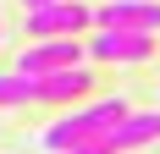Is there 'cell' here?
<instances>
[{"mask_svg": "<svg viewBox=\"0 0 160 154\" xmlns=\"http://www.w3.org/2000/svg\"><path fill=\"white\" fill-rule=\"evenodd\" d=\"M39 99V83L22 72H0V110H17V105H33Z\"/></svg>", "mask_w": 160, "mask_h": 154, "instance_id": "ba28073f", "label": "cell"}, {"mask_svg": "<svg viewBox=\"0 0 160 154\" xmlns=\"http://www.w3.org/2000/svg\"><path fill=\"white\" fill-rule=\"evenodd\" d=\"M0 39H6V28H0Z\"/></svg>", "mask_w": 160, "mask_h": 154, "instance_id": "8fae6325", "label": "cell"}, {"mask_svg": "<svg viewBox=\"0 0 160 154\" xmlns=\"http://www.w3.org/2000/svg\"><path fill=\"white\" fill-rule=\"evenodd\" d=\"M94 28H138L160 33V0H105L94 11Z\"/></svg>", "mask_w": 160, "mask_h": 154, "instance_id": "5b68a950", "label": "cell"}, {"mask_svg": "<svg viewBox=\"0 0 160 154\" xmlns=\"http://www.w3.org/2000/svg\"><path fill=\"white\" fill-rule=\"evenodd\" d=\"M94 28V11L83 0H50V6H33L22 33L28 39H78V33Z\"/></svg>", "mask_w": 160, "mask_h": 154, "instance_id": "7a4b0ae2", "label": "cell"}, {"mask_svg": "<svg viewBox=\"0 0 160 154\" xmlns=\"http://www.w3.org/2000/svg\"><path fill=\"white\" fill-rule=\"evenodd\" d=\"M155 138H160V110H127V116L105 132V143H111L116 154L144 149V143H155Z\"/></svg>", "mask_w": 160, "mask_h": 154, "instance_id": "8992f818", "label": "cell"}, {"mask_svg": "<svg viewBox=\"0 0 160 154\" xmlns=\"http://www.w3.org/2000/svg\"><path fill=\"white\" fill-rule=\"evenodd\" d=\"M66 154H116V149H111L105 138H99V143H78V149H66Z\"/></svg>", "mask_w": 160, "mask_h": 154, "instance_id": "9c48e42d", "label": "cell"}, {"mask_svg": "<svg viewBox=\"0 0 160 154\" xmlns=\"http://www.w3.org/2000/svg\"><path fill=\"white\" fill-rule=\"evenodd\" d=\"M78 61H83V44H72V39H33L22 50L17 72L22 77H50V72H61V66H78Z\"/></svg>", "mask_w": 160, "mask_h": 154, "instance_id": "277c9868", "label": "cell"}, {"mask_svg": "<svg viewBox=\"0 0 160 154\" xmlns=\"http://www.w3.org/2000/svg\"><path fill=\"white\" fill-rule=\"evenodd\" d=\"M39 83V99L44 105H72V99H83V94L94 88V77H88V66H61V72H50V77H33Z\"/></svg>", "mask_w": 160, "mask_h": 154, "instance_id": "52a82bcc", "label": "cell"}, {"mask_svg": "<svg viewBox=\"0 0 160 154\" xmlns=\"http://www.w3.org/2000/svg\"><path fill=\"white\" fill-rule=\"evenodd\" d=\"M88 61H105V66H138L155 55V33H138V28H94L88 33Z\"/></svg>", "mask_w": 160, "mask_h": 154, "instance_id": "3957f363", "label": "cell"}, {"mask_svg": "<svg viewBox=\"0 0 160 154\" xmlns=\"http://www.w3.org/2000/svg\"><path fill=\"white\" fill-rule=\"evenodd\" d=\"M22 6H28V11H33V6H50V0H22Z\"/></svg>", "mask_w": 160, "mask_h": 154, "instance_id": "30bf717a", "label": "cell"}, {"mask_svg": "<svg viewBox=\"0 0 160 154\" xmlns=\"http://www.w3.org/2000/svg\"><path fill=\"white\" fill-rule=\"evenodd\" d=\"M122 116H127V99H94V105L72 110V116H61V121H50L44 132H39V149L66 154V149H78V143H99Z\"/></svg>", "mask_w": 160, "mask_h": 154, "instance_id": "6da1fadb", "label": "cell"}]
</instances>
